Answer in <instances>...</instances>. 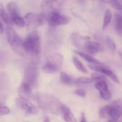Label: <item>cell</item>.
Wrapping results in <instances>:
<instances>
[{
	"label": "cell",
	"instance_id": "13",
	"mask_svg": "<svg viewBox=\"0 0 122 122\" xmlns=\"http://www.w3.org/2000/svg\"><path fill=\"white\" fill-rule=\"evenodd\" d=\"M25 20L26 25L29 29H33L41 26L39 14L33 13H28L25 16Z\"/></svg>",
	"mask_w": 122,
	"mask_h": 122
},
{
	"label": "cell",
	"instance_id": "20",
	"mask_svg": "<svg viewBox=\"0 0 122 122\" xmlns=\"http://www.w3.org/2000/svg\"><path fill=\"white\" fill-rule=\"evenodd\" d=\"M60 82L62 83L65 85H72L74 82L72 77H70L66 73L64 72V71H62V72L60 73Z\"/></svg>",
	"mask_w": 122,
	"mask_h": 122
},
{
	"label": "cell",
	"instance_id": "36",
	"mask_svg": "<svg viewBox=\"0 0 122 122\" xmlns=\"http://www.w3.org/2000/svg\"></svg>",
	"mask_w": 122,
	"mask_h": 122
},
{
	"label": "cell",
	"instance_id": "9",
	"mask_svg": "<svg viewBox=\"0 0 122 122\" xmlns=\"http://www.w3.org/2000/svg\"><path fill=\"white\" fill-rule=\"evenodd\" d=\"M88 67H89V69L92 70L93 71H97L98 73H100L106 75L116 83H120V81H119L117 76L112 71V69L109 67L102 65H94V64H89Z\"/></svg>",
	"mask_w": 122,
	"mask_h": 122
},
{
	"label": "cell",
	"instance_id": "5",
	"mask_svg": "<svg viewBox=\"0 0 122 122\" xmlns=\"http://www.w3.org/2000/svg\"><path fill=\"white\" fill-rule=\"evenodd\" d=\"M5 33L7 41L13 51L17 53L21 54L23 50V40L16 31L11 26L5 28Z\"/></svg>",
	"mask_w": 122,
	"mask_h": 122
},
{
	"label": "cell",
	"instance_id": "24",
	"mask_svg": "<svg viewBox=\"0 0 122 122\" xmlns=\"http://www.w3.org/2000/svg\"><path fill=\"white\" fill-rule=\"evenodd\" d=\"M7 82V75L4 73H0V91H1L5 87Z\"/></svg>",
	"mask_w": 122,
	"mask_h": 122
},
{
	"label": "cell",
	"instance_id": "31",
	"mask_svg": "<svg viewBox=\"0 0 122 122\" xmlns=\"http://www.w3.org/2000/svg\"><path fill=\"white\" fill-rule=\"evenodd\" d=\"M44 122H51V121H50V119L48 117L45 116V119H44Z\"/></svg>",
	"mask_w": 122,
	"mask_h": 122
},
{
	"label": "cell",
	"instance_id": "34",
	"mask_svg": "<svg viewBox=\"0 0 122 122\" xmlns=\"http://www.w3.org/2000/svg\"></svg>",
	"mask_w": 122,
	"mask_h": 122
},
{
	"label": "cell",
	"instance_id": "18",
	"mask_svg": "<svg viewBox=\"0 0 122 122\" xmlns=\"http://www.w3.org/2000/svg\"><path fill=\"white\" fill-rule=\"evenodd\" d=\"M115 29L119 35L122 36V17L120 14L116 15Z\"/></svg>",
	"mask_w": 122,
	"mask_h": 122
},
{
	"label": "cell",
	"instance_id": "17",
	"mask_svg": "<svg viewBox=\"0 0 122 122\" xmlns=\"http://www.w3.org/2000/svg\"><path fill=\"white\" fill-rule=\"evenodd\" d=\"M0 19L4 23L7 24V25H9V26L13 24L8 11H6L5 8L4 7L3 4L1 2H0Z\"/></svg>",
	"mask_w": 122,
	"mask_h": 122
},
{
	"label": "cell",
	"instance_id": "33",
	"mask_svg": "<svg viewBox=\"0 0 122 122\" xmlns=\"http://www.w3.org/2000/svg\"><path fill=\"white\" fill-rule=\"evenodd\" d=\"M121 15H122V14H121Z\"/></svg>",
	"mask_w": 122,
	"mask_h": 122
},
{
	"label": "cell",
	"instance_id": "21",
	"mask_svg": "<svg viewBox=\"0 0 122 122\" xmlns=\"http://www.w3.org/2000/svg\"><path fill=\"white\" fill-rule=\"evenodd\" d=\"M73 63L74 64H75V67H76V69H77L79 71L83 73H88V70L86 69L84 65L83 64V63H82L77 57H73Z\"/></svg>",
	"mask_w": 122,
	"mask_h": 122
},
{
	"label": "cell",
	"instance_id": "7",
	"mask_svg": "<svg viewBox=\"0 0 122 122\" xmlns=\"http://www.w3.org/2000/svg\"><path fill=\"white\" fill-rule=\"evenodd\" d=\"M71 20L70 17L60 14L58 10H56L51 13L48 19V23L51 26H58L66 25Z\"/></svg>",
	"mask_w": 122,
	"mask_h": 122
},
{
	"label": "cell",
	"instance_id": "16",
	"mask_svg": "<svg viewBox=\"0 0 122 122\" xmlns=\"http://www.w3.org/2000/svg\"><path fill=\"white\" fill-rule=\"evenodd\" d=\"M61 113L66 122H77L75 116L67 106L63 105L61 108Z\"/></svg>",
	"mask_w": 122,
	"mask_h": 122
},
{
	"label": "cell",
	"instance_id": "12",
	"mask_svg": "<svg viewBox=\"0 0 122 122\" xmlns=\"http://www.w3.org/2000/svg\"><path fill=\"white\" fill-rule=\"evenodd\" d=\"M95 86L100 92L101 97L105 100H110L112 98V94L108 88L107 82L105 80L97 81L95 82Z\"/></svg>",
	"mask_w": 122,
	"mask_h": 122
},
{
	"label": "cell",
	"instance_id": "6",
	"mask_svg": "<svg viewBox=\"0 0 122 122\" xmlns=\"http://www.w3.org/2000/svg\"><path fill=\"white\" fill-rule=\"evenodd\" d=\"M7 10L13 23L20 27L26 25L25 18L20 15L19 8L15 2L13 1L8 2L7 5Z\"/></svg>",
	"mask_w": 122,
	"mask_h": 122
},
{
	"label": "cell",
	"instance_id": "35",
	"mask_svg": "<svg viewBox=\"0 0 122 122\" xmlns=\"http://www.w3.org/2000/svg\"></svg>",
	"mask_w": 122,
	"mask_h": 122
},
{
	"label": "cell",
	"instance_id": "8",
	"mask_svg": "<svg viewBox=\"0 0 122 122\" xmlns=\"http://www.w3.org/2000/svg\"><path fill=\"white\" fill-rule=\"evenodd\" d=\"M15 103L19 108L25 111L27 114L35 115L38 113V109L36 106H35L29 100L19 97L15 99Z\"/></svg>",
	"mask_w": 122,
	"mask_h": 122
},
{
	"label": "cell",
	"instance_id": "25",
	"mask_svg": "<svg viewBox=\"0 0 122 122\" xmlns=\"http://www.w3.org/2000/svg\"><path fill=\"white\" fill-rule=\"evenodd\" d=\"M10 112V108L7 106L2 105V103L0 102V116H4L8 114Z\"/></svg>",
	"mask_w": 122,
	"mask_h": 122
},
{
	"label": "cell",
	"instance_id": "29",
	"mask_svg": "<svg viewBox=\"0 0 122 122\" xmlns=\"http://www.w3.org/2000/svg\"><path fill=\"white\" fill-rule=\"evenodd\" d=\"M80 122H86L85 114L83 113H82V114H81V120H80Z\"/></svg>",
	"mask_w": 122,
	"mask_h": 122
},
{
	"label": "cell",
	"instance_id": "30",
	"mask_svg": "<svg viewBox=\"0 0 122 122\" xmlns=\"http://www.w3.org/2000/svg\"><path fill=\"white\" fill-rule=\"evenodd\" d=\"M4 29H3V25H2V23H1V20H0V34H2L3 33Z\"/></svg>",
	"mask_w": 122,
	"mask_h": 122
},
{
	"label": "cell",
	"instance_id": "4",
	"mask_svg": "<svg viewBox=\"0 0 122 122\" xmlns=\"http://www.w3.org/2000/svg\"><path fill=\"white\" fill-rule=\"evenodd\" d=\"M63 57L60 53L56 52L48 57L42 66V70L48 74H55L60 71L63 63Z\"/></svg>",
	"mask_w": 122,
	"mask_h": 122
},
{
	"label": "cell",
	"instance_id": "26",
	"mask_svg": "<svg viewBox=\"0 0 122 122\" xmlns=\"http://www.w3.org/2000/svg\"><path fill=\"white\" fill-rule=\"evenodd\" d=\"M107 44L108 45V47L109 48L110 50L112 51H115L116 50V46L114 42L113 41V39L110 37L107 38Z\"/></svg>",
	"mask_w": 122,
	"mask_h": 122
},
{
	"label": "cell",
	"instance_id": "15",
	"mask_svg": "<svg viewBox=\"0 0 122 122\" xmlns=\"http://www.w3.org/2000/svg\"><path fill=\"white\" fill-rule=\"evenodd\" d=\"M74 52H75L76 54H77V56L81 57L82 58H83L84 60L86 61L88 63H90V64H94V65H102V64H101V63L100 61L98 60L96 58H94V57H92V56H91L90 55L88 54L81 52V51H77V50L74 51Z\"/></svg>",
	"mask_w": 122,
	"mask_h": 122
},
{
	"label": "cell",
	"instance_id": "2",
	"mask_svg": "<svg viewBox=\"0 0 122 122\" xmlns=\"http://www.w3.org/2000/svg\"><path fill=\"white\" fill-rule=\"evenodd\" d=\"M23 50L33 58L39 56L41 51V41L40 35L36 30H32L23 40Z\"/></svg>",
	"mask_w": 122,
	"mask_h": 122
},
{
	"label": "cell",
	"instance_id": "10",
	"mask_svg": "<svg viewBox=\"0 0 122 122\" xmlns=\"http://www.w3.org/2000/svg\"><path fill=\"white\" fill-rule=\"evenodd\" d=\"M38 70L34 64H30L26 67L25 74V81L23 82L28 83L30 85H34L37 81Z\"/></svg>",
	"mask_w": 122,
	"mask_h": 122
},
{
	"label": "cell",
	"instance_id": "1",
	"mask_svg": "<svg viewBox=\"0 0 122 122\" xmlns=\"http://www.w3.org/2000/svg\"><path fill=\"white\" fill-rule=\"evenodd\" d=\"M39 107L45 112L54 115L61 113V108L64 104L54 95L49 93L39 92L35 95Z\"/></svg>",
	"mask_w": 122,
	"mask_h": 122
},
{
	"label": "cell",
	"instance_id": "19",
	"mask_svg": "<svg viewBox=\"0 0 122 122\" xmlns=\"http://www.w3.org/2000/svg\"><path fill=\"white\" fill-rule=\"evenodd\" d=\"M112 11L110 9H107V10L105 12L104 17V20H103V23H102V30H105L109 24L110 23L111 20H112Z\"/></svg>",
	"mask_w": 122,
	"mask_h": 122
},
{
	"label": "cell",
	"instance_id": "14",
	"mask_svg": "<svg viewBox=\"0 0 122 122\" xmlns=\"http://www.w3.org/2000/svg\"><path fill=\"white\" fill-rule=\"evenodd\" d=\"M83 48L85 50L91 54L102 52L104 50L103 46L99 43L92 41H87L83 44Z\"/></svg>",
	"mask_w": 122,
	"mask_h": 122
},
{
	"label": "cell",
	"instance_id": "22",
	"mask_svg": "<svg viewBox=\"0 0 122 122\" xmlns=\"http://www.w3.org/2000/svg\"><path fill=\"white\" fill-rule=\"evenodd\" d=\"M104 3H107L109 4L113 8L116 9L118 11H122V4L118 1H102Z\"/></svg>",
	"mask_w": 122,
	"mask_h": 122
},
{
	"label": "cell",
	"instance_id": "23",
	"mask_svg": "<svg viewBox=\"0 0 122 122\" xmlns=\"http://www.w3.org/2000/svg\"><path fill=\"white\" fill-rule=\"evenodd\" d=\"M94 82L92 78H89V77H81L77 78L75 81V83L76 84H88V83H91Z\"/></svg>",
	"mask_w": 122,
	"mask_h": 122
},
{
	"label": "cell",
	"instance_id": "11",
	"mask_svg": "<svg viewBox=\"0 0 122 122\" xmlns=\"http://www.w3.org/2000/svg\"><path fill=\"white\" fill-rule=\"evenodd\" d=\"M17 92L21 98L27 100L35 99V95L33 94L31 86L28 83L23 82L18 88Z\"/></svg>",
	"mask_w": 122,
	"mask_h": 122
},
{
	"label": "cell",
	"instance_id": "32",
	"mask_svg": "<svg viewBox=\"0 0 122 122\" xmlns=\"http://www.w3.org/2000/svg\"><path fill=\"white\" fill-rule=\"evenodd\" d=\"M108 122H112V121H110V120H109V121H108Z\"/></svg>",
	"mask_w": 122,
	"mask_h": 122
},
{
	"label": "cell",
	"instance_id": "28",
	"mask_svg": "<svg viewBox=\"0 0 122 122\" xmlns=\"http://www.w3.org/2000/svg\"><path fill=\"white\" fill-rule=\"evenodd\" d=\"M74 93L81 97H85L86 96V92L83 89H77L74 91Z\"/></svg>",
	"mask_w": 122,
	"mask_h": 122
},
{
	"label": "cell",
	"instance_id": "3",
	"mask_svg": "<svg viewBox=\"0 0 122 122\" xmlns=\"http://www.w3.org/2000/svg\"><path fill=\"white\" fill-rule=\"evenodd\" d=\"M122 116V100H116L104 106L100 110L101 119L109 118L110 121L116 122Z\"/></svg>",
	"mask_w": 122,
	"mask_h": 122
},
{
	"label": "cell",
	"instance_id": "27",
	"mask_svg": "<svg viewBox=\"0 0 122 122\" xmlns=\"http://www.w3.org/2000/svg\"><path fill=\"white\" fill-rule=\"evenodd\" d=\"M91 78L92 79L93 81H95V82L105 79L104 76L101 75V74L98 73H93L91 75Z\"/></svg>",
	"mask_w": 122,
	"mask_h": 122
}]
</instances>
